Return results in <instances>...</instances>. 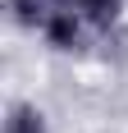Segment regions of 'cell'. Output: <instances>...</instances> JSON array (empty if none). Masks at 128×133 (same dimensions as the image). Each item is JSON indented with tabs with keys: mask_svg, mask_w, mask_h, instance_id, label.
<instances>
[{
	"mask_svg": "<svg viewBox=\"0 0 128 133\" xmlns=\"http://www.w3.org/2000/svg\"><path fill=\"white\" fill-rule=\"evenodd\" d=\"M46 41H51L55 51H73L78 46V32H82V18H78L73 9H51V18H46Z\"/></svg>",
	"mask_w": 128,
	"mask_h": 133,
	"instance_id": "cell-1",
	"label": "cell"
},
{
	"mask_svg": "<svg viewBox=\"0 0 128 133\" xmlns=\"http://www.w3.org/2000/svg\"><path fill=\"white\" fill-rule=\"evenodd\" d=\"M60 9H73L78 18H87L96 28H110L124 9V0H60Z\"/></svg>",
	"mask_w": 128,
	"mask_h": 133,
	"instance_id": "cell-2",
	"label": "cell"
},
{
	"mask_svg": "<svg viewBox=\"0 0 128 133\" xmlns=\"http://www.w3.org/2000/svg\"><path fill=\"white\" fill-rule=\"evenodd\" d=\"M5 133H46V115L37 106H14L5 119Z\"/></svg>",
	"mask_w": 128,
	"mask_h": 133,
	"instance_id": "cell-3",
	"label": "cell"
},
{
	"mask_svg": "<svg viewBox=\"0 0 128 133\" xmlns=\"http://www.w3.org/2000/svg\"><path fill=\"white\" fill-rule=\"evenodd\" d=\"M14 14V23L23 28H46V18H51V9H46V0H5Z\"/></svg>",
	"mask_w": 128,
	"mask_h": 133,
	"instance_id": "cell-4",
	"label": "cell"
}]
</instances>
